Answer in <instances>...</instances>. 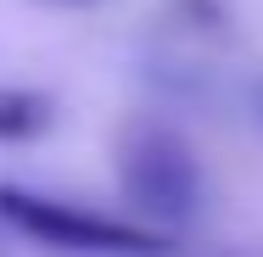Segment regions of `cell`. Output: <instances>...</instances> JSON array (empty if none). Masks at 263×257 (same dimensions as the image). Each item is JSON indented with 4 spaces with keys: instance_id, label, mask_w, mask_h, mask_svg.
I'll list each match as a JSON object with an SVG mask.
<instances>
[{
    "instance_id": "obj_1",
    "label": "cell",
    "mask_w": 263,
    "mask_h": 257,
    "mask_svg": "<svg viewBox=\"0 0 263 257\" xmlns=\"http://www.w3.org/2000/svg\"><path fill=\"white\" fill-rule=\"evenodd\" d=\"M0 218L11 229H23L28 241H40V246L79 252V257H174V241L162 229H152V224L106 218L96 207L34 196L23 185H0Z\"/></svg>"
},
{
    "instance_id": "obj_2",
    "label": "cell",
    "mask_w": 263,
    "mask_h": 257,
    "mask_svg": "<svg viewBox=\"0 0 263 257\" xmlns=\"http://www.w3.org/2000/svg\"><path fill=\"white\" fill-rule=\"evenodd\" d=\"M118 190L152 224H179L202 207V162L168 123H129L118 140Z\"/></svg>"
},
{
    "instance_id": "obj_3",
    "label": "cell",
    "mask_w": 263,
    "mask_h": 257,
    "mask_svg": "<svg viewBox=\"0 0 263 257\" xmlns=\"http://www.w3.org/2000/svg\"><path fill=\"white\" fill-rule=\"evenodd\" d=\"M51 123H56V101L45 90H23V84L0 90V140H6V146L40 140Z\"/></svg>"
}]
</instances>
